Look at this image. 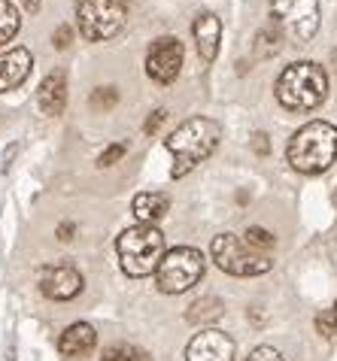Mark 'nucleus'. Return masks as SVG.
I'll use <instances>...</instances> for the list:
<instances>
[{
  "label": "nucleus",
  "mask_w": 337,
  "mask_h": 361,
  "mask_svg": "<svg viewBox=\"0 0 337 361\" xmlns=\"http://www.w3.org/2000/svg\"><path fill=\"white\" fill-rule=\"evenodd\" d=\"M73 231H76V225H73V222H64V225L58 228V237H61V240H70Z\"/></svg>",
  "instance_id": "nucleus-27"
},
{
  "label": "nucleus",
  "mask_w": 337,
  "mask_h": 361,
  "mask_svg": "<svg viewBox=\"0 0 337 361\" xmlns=\"http://www.w3.org/2000/svg\"><path fill=\"white\" fill-rule=\"evenodd\" d=\"M186 361H234V340L219 328H204L188 340Z\"/></svg>",
  "instance_id": "nucleus-10"
},
{
  "label": "nucleus",
  "mask_w": 337,
  "mask_h": 361,
  "mask_svg": "<svg viewBox=\"0 0 337 361\" xmlns=\"http://www.w3.org/2000/svg\"><path fill=\"white\" fill-rule=\"evenodd\" d=\"M246 361H282V355L273 346H259V349H252Z\"/></svg>",
  "instance_id": "nucleus-23"
},
{
  "label": "nucleus",
  "mask_w": 337,
  "mask_h": 361,
  "mask_svg": "<svg viewBox=\"0 0 337 361\" xmlns=\"http://www.w3.org/2000/svg\"><path fill=\"white\" fill-rule=\"evenodd\" d=\"M31 67H34V58L27 49H6L0 52V91H13L18 88L22 82L31 76Z\"/></svg>",
  "instance_id": "nucleus-12"
},
{
  "label": "nucleus",
  "mask_w": 337,
  "mask_h": 361,
  "mask_svg": "<svg viewBox=\"0 0 337 361\" xmlns=\"http://www.w3.org/2000/svg\"><path fill=\"white\" fill-rule=\"evenodd\" d=\"M164 118H167V113H164V109H155V113L149 116V122L143 125V131H146V134H155V131H158V128H161Z\"/></svg>",
  "instance_id": "nucleus-25"
},
{
  "label": "nucleus",
  "mask_w": 337,
  "mask_h": 361,
  "mask_svg": "<svg viewBox=\"0 0 337 361\" xmlns=\"http://www.w3.org/2000/svg\"><path fill=\"white\" fill-rule=\"evenodd\" d=\"M255 149H259V152H268V146H264V134L255 137Z\"/></svg>",
  "instance_id": "nucleus-28"
},
{
  "label": "nucleus",
  "mask_w": 337,
  "mask_h": 361,
  "mask_svg": "<svg viewBox=\"0 0 337 361\" xmlns=\"http://www.w3.org/2000/svg\"><path fill=\"white\" fill-rule=\"evenodd\" d=\"M328 95V76L316 61H295L280 73L277 79V100L286 109L304 113L316 109Z\"/></svg>",
  "instance_id": "nucleus-3"
},
{
  "label": "nucleus",
  "mask_w": 337,
  "mask_h": 361,
  "mask_svg": "<svg viewBox=\"0 0 337 361\" xmlns=\"http://www.w3.org/2000/svg\"><path fill=\"white\" fill-rule=\"evenodd\" d=\"M118 261L128 276H149L158 271L164 252V237L155 225H134L118 234Z\"/></svg>",
  "instance_id": "nucleus-4"
},
{
  "label": "nucleus",
  "mask_w": 337,
  "mask_h": 361,
  "mask_svg": "<svg viewBox=\"0 0 337 361\" xmlns=\"http://www.w3.org/2000/svg\"><path fill=\"white\" fill-rule=\"evenodd\" d=\"M179 67H182V43L177 36H158L149 46V55H146V73H149V79L167 86V82L179 76Z\"/></svg>",
  "instance_id": "nucleus-9"
},
{
  "label": "nucleus",
  "mask_w": 337,
  "mask_h": 361,
  "mask_svg": "<svg viewBox=\"0 0 337 361\" xmlns=\"http://www.w3.org/2000/svg\"><path fill=\"white\" fill-rule=\"evenodd\" d=\"M191 34H195L200 58L209 64L219 52V40H222V22H219V15L216 13H200L195 18V25H191Z\"/></svg>",
  "instance_id": "nucleus-13"
},
{
  "label": "nucleus",
  "mask_w": 337,
  "mask_h": 361,
  "mask_svg": "<svg viewBox=\"0 0 337 361\" xmlns=\"http://www.w3.org/2000/svg\"><path fill=\"white\" fill-rule=\"evenodd\" d=\"M316 328H319V334L322 337H337V313L334 310L322 313V316L316 319Z\"/></svg>",
  "instance_id": "nucleus-22"
},
{
  "label": "nucleus",
  "mask_w": 337,
  "mask_h": 361,
  "mask_svg": "<svg viewBox=\"0 0 337 361\" xmlns=\"http://www.w3.org/2000/svg\"><path fill=\"white\" fill-rule=\"evenodd\" d=\"M219 137H222V128H219L213 118L195 116L188 122H182L177 131L167 137V152L173 155V177H186V173L200 164L204 158L213 155L219 146Z\"/></svg>",
  "instance_id": "nucleus-1"
},
{
  "label": "nucleus",
  "mask_w": 337,
  "mask_h": 361,
  "mask_svg": "<svg viewBox=\"0 0 337 361\" xmlns=\"http://www.w3.org/2000/svg\"><path fill=\"white\" fill-rule=\"evenodd\" d=\"M40 292L52 301H70L82 292V273L73 264H49L40 273Z\"/></svg>",
  "instance_id": "nucleus-11"
},
{
  "label": "nucleus",
  "mask_w": 337,
  "mask_h": 361,
  "mask_svg": "<svg viewBox=\"0 0 337 361\" xmlns=\"http://www.w3.org/2000/svg\"><path fill=\"white\" fill-rule=\"evenodd\" d=\"M270 18L291 43H307L319 31V0H270Z\"/></svg>",
  "instance_id": "nucleus-8"
},
{
  "label": "nucleus",
  "mask_w": 337,
  "mask_h": 361,
  "mask_svg": "<svg viewBox=\"0 0 337 361\" xmlns=\"http://www.w3.org/2000/svg\"><path fill=\"white\" fill-rule=\"evenodd\" d=\"M209 252H213V261L231 276H261L273 267L270 255L255 252L252 246L243 243V237H234V234L213 237Z\"/></svg>",
  "instance_id": "nucleus-6"
},
{
  "label": "nucleus",
  "mask_w": 337,
  "mask_h": 361,
  "mask_svg": "<svg viewBox=\"0 0 337 361\" xmlns=\"http://www.w3.org/2000/svg\"><path fill=\"white\" fill-rule=\"evenodd\" d=\"M125 0H76V22L85 40H109L125 27Z\"/></svg>",
  "instance_id": "nucleus-7"
},
{
  "label": "nucleus",
  "mask_w": 337,
  "mask_h": 361,
  "mask_svg": "<svg viewBox=\"0 0 337 361\" xmlns=\"http://www.w3.org/2000/svg\"><path fill=\"white\" fill-rule=\"evenodd\" d=\"M243 243H246V246H252L255 252H264V255H268L270 249H273V243H277V237H273L268 228H259V225H252V228H246V234H243Z\"/></svg>",
  "instance_id": "nucleus-18"
},
{
  "label": "nucleus",
  "mask_w": 337,
  "mask_h": 361,
  "mask_svg": "<svg viewBox=\"0 0 337 361\" xmlns=\"http://www.w3.org/2000/svg\"><path fill=\"white\" fill-rule=\"evenodd\" d=\"M134 216L140 219V225H155L158 219H164V212L170 210V198L161 191H140L131 203Z\"/></svg>",
  "instance_id": "nucleus-16"
},
{
  "label": "nucleus",
  "mask_w": 337,
  "mask_h": 361,
  "mask_svg": "<svg viewBox=\"0 0 337 361\" xmlns=\"http://www.w3.org/2000/svg\"><path fill=\"white\" fill-rule=\"evenodd\" d=\"M331 67H334V76H337V49H334V55H331Z\"/></svg>",
  "instance_id": "nucleus-30"
},
{
  "label": "nucleus",
  "mask_w": 337,
  "mask_h": 361,
  "mask_svg": "<svg viewBox=\"0 0 337 361\" xmlns=\"http://www.w3.org/2000/svg\"><path fill=\"white\" fill-rule=\"evenodd\" d=\"M91 104L95 107H113L116 104V88H97L91 95Z\"/></svg>",
  "instance_id": "nucleus-24"
},
{
  "label": "nucleus",
  "mask_w": 337,
  "mask_h": 361,
  "mask_svg": "<svg viewBox=\"0 0 337 361\" xmlns=\"http://www.w3.org/2000/svg\"><path fill=\"white\" fill-rule=\"evenodd\" d=\"M18 25H22L18 9L9 0H0V46H6L18 34Z\"/></svg>",
  "instance_id": "nucleus-17"
},
{
  "label": "nucleus",
  "mask_w": 337,
  "mask_h": 361,
  "mask_svg": "<svg viewBox=\"0 0 337 361\" xmlns=\"http://www.w3.org/2000/svg\"><path fill=\"white\" fill-rule=\"evenodd\" d=\"M25 6L31 9V13H36V6H40V0H25Z\"/></svg>",
  "instance_id": "nucleus-29"
},
{
  "label": "nucleus",
  "mask_w": 337,
  "mask_h": 361,
  "mask_svg": "<svg viewBox=\"0 0 337 361\" xmlns=\"http://www.w3.org/2000/svg\"><path fill=\"white\" fill-rule=\"evenodd\" d=\"M125 152H128V143H113V146H106V149L97 155V164H100V168H109V164L122 161Z\"/></svg>",
  "instance_id": "nucleus-21"
},
{
  "label": "nucleus",
  "mask_w": 337,
  "mask_h": 361,
  "mask_svg": "<svg viewBox=\"0 0 337 361\" xmlns=\"http://www.w3.org/2000/svg\"><path fill=\"white\" fill-rule=\"evenodd\" d=\"M219 313H222V304H219L216 298H207V301H198L195 307H191L188 319L191 322H198V319H216Z\"/></svg>",
  "instance_id": "nucleus-20"
},
{
  "label": "nucleus",
  "mask_w": 337,
  "mask_h": 361,
  "mask_svg": "<svg viewBox=\"0 0 337 361\" xmlns=\"http://www.w3.org/2000/svg\"><path fill=\"white\" fill-rule=\"evenodd\" d=\"M289 164L298 173H322L337 158V128L328 122H310L289 140Z\"/></svg>",
  "instance_id": "nucleus-2"
},
{
  "label": "nucleus",
  "mask_w": 337,
  "mask_h": 361,
  "mask_svg": "<svg viewBox=\"0 0 337 361\" xmlns=\"http://www.w3.org/2000/svg\"><path fill=\"white\" fill-rule=\"evenodd\" d=\"M334 313H337V307H334Z\"/></svg>",
  "instance_id": "nucleus-31"
},
{
  "label": "nucleus",
  "mask_w": 337,
  "mask_h": 361,
  "mask_svg": "<svg viewBox=\"0 0 337 361\" xmlns=\"http://www.w3.org/2000/svg\"><path fill=\"white\" fill-rule=\"evenodd\" d=\"M200 276H204V255L191 246H177L161 258L155 271V285L164 294H182L191 285H198Z\"/></svg>",
  "instance_id": "nucleus-5"
},
{
  "label": "nucleus",
  "mask_w": 337,
  "mask_h": 361,
  "mask_svg": "<svg viewBox=\"0 0 337 361\" xmlns=\"http://www.w3.org/2000/svg\"><path fill=\"white\" fill-rule=\"evenodd\" d=\"M67 40H70V27H58V36H55V46H58V49H64V46H67Z\"/></svg>",
  "instance_id": "nucleus-26"
},
{
  "label": "nucleus",
  "mask_w": 337,
  "mask_h": 361,
  "mask_svg": "<svg viewBox=\"0 0 337 361\" xmlns=\"http://www.w3.org/2000/svg\"><path fill=\"white\" fill-rule=\"evenodd\" d=\"M100 361H152V358H149V353H143L140 346L118 343V346L104 349V358H100Z\"/></svg>",
  "instance_id": "nucleus-19"
},
{
  "label": "nucleus",
  "mask_w": 337,
  "mask_h": 361,
  "mask_svg": "<svg viewBox=\"0 0 337 361\" xmlns=\"http://www.w3.org/2000/svg\"><path fill=\"white\" fill-rule=\"evenodd\" d=\"M36 100H40V109L46 116H61L64 107H67V76L61 70L49 73L43 79L40 91H36Z\"/></svg>",
  "instance_id": "nucleus-15"
},
{
  "label": "nucleus",
  "mask_w": 337,
  "mask_h": 361,
  "mask_svg": "<svg viewBox=\"0 0 337 361\" xmlns=\"http://www.w3.org/2000/svg\"><path fill=\"white\" fill-rule=\"evenodd\" d=\"M95 343H97V334L88 322H73V325L64 328V334L58 337V349H61V355H67V358L88 355L91 349H95Z\"/></svg>",
  "instance_id": "nucleus-14"
}]
</instances>
